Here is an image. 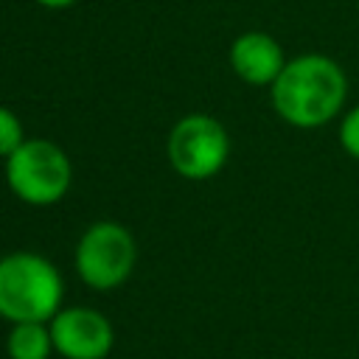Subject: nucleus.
<instances>
[{"mask_svg":"<svg viewBox=\"0 0 359 359\" xmlns=\"http://www.w3.org/2000/svg\"><path fill=\"white\" fill-rule=\"evenodd\" d=\"M73 264L84 286L95 292L118 289L135 272L137 241L121 222H95L81 233Z\"/></svg>","mask_w":359,"mask_h":359,"instance_id":"20e7f679","label":"nucleus"},{"mask_svg":"<svg viewBox=\"0 0 359 359\" xmlns=\"http://www.w3.org/2000/svg\"><path fill=\"white\" fill-rule=\"evenodd\" d=\"M230 67L250 87H272L286 67L283 45L266 31H244L230 45Z\"/></svg>","mask_w":359,"mask_h":359,"instance_id":"0eeeda50","label":"nucleus"},{"mask_svg":"<svg viewBox=\"0 0 359 359\" xmlns=\"http://www.w3.org/2000/svg\"><path fill=\"white\" fill-rule=\"evenodd\" d=\"M337 143L351 160L359 163V104L348 107L337 121Z\"/></svg>","mask_w":359,"mask_h":359,"instance_id":"1a4fd4ad","label":"nucleus"},{"mask_svg":"<svg viewBox=\"0 0 359 359\" xmlns=\"http://www.w3.org/2000/svg\"><path fill=\"white\" fill-rule=\"evenodd\" d=\"M168 163L182 180H210L230 157V135L224 123L205 112L180 118L168 132Z\"/></svg>","mask_w":359,"mask_h":359,"instance_id":"39448f33","label":"nucleus"},{"mask_svg":"<svg viewBox=\"0 0 359 359\" xmlns=\"http://www.w3.org/2000/svg\"><path fill=\"white\" fill-rule=\"evenodd\" d=\"M48 328L53 351L65 359H107L115 345L112 323L90 306H62Z\"/></svg>","mask_w":359,"mask_h":359,"instance_id":"423d86ee","label":"nucleus"},{"mask_svg":"<svg viewBox=\"0 0 359 359\" xmlns=\"http://www.w3.org/2000/svg\"><path fill=\"white\" fill-rule=\"evenodd\" d=\"M348 93L351 81L345 67L328 53L309 50L286 62L269 87V101L283 123L294 129H320L342 118Z\"/></svg>","mask_w":359,"mask_h":359,"instance_id":"f257e3e1","label":"nucleus"},{"mask_svg":"<svg viewBox=\"0 0 359 359\" xmlns=\"http://www.w3.org/2000/svg\"><path fill=\"white\" fill-rule=\"evenodd\" d=\"M25 140V132H22V121L8 109V107H0V157H11Z\"/></svg>","mask_w":359,"mask_h":359,"instance_id":"9d476101","label":"nucleus"},{"mask_svg":"<svg viewBox=\"0 0 359 359\" xmlns=\"http://www.w3.org/2000/svg\"><path fill=\"white\" fill-rule=\"evenodd\" d=\"M62 275L39 252H8L0 258V317L17 323H50L62 309Z\"/></svg>","mask_w":359,"mask_h":359,"instance_id":"f03ea898","label":"nucleus"},{"mask_svg":"<svg viewBox=\"0 0 359 359\" xmlns=\"http://www.w3.org/2000/svg\"><path fill=\"white\" fill-rule=\"evenodd\" d=\"M8 359H50L53 337L48 323H17L6 337Z\"/></svg>","mask_w":359,"mask_h":359,"instance_id":"6e6552de","label":"nucleus"},{"mask_svg":"<svg viewBox=\"0 0 359 359\" xmlns=\"http://www.w3.org/2000/svg\"><path fill=\"white\" fill-rule=\"evenodd\" d=\"M6 182L20 202L48 208L70 191L73 165L65 149L53 140L25 137L22 146L6 157Z\"/></svg>","mask_w":359,"mask_h":359,"instance_id":"7ed1b4c3","label":"nucleus"},{"mask_svg":"<svg viewBox=\"0 0 359 359\" xmlns=\"http://www.w3.org/2000/svg\"><path fill=\"white\" fill-rule=\"evenodd\" d=\"M36 3L45 6V8H67V6H73L79 0H36Z\"/></svg>","mask_w":359,"mask_h":359,"instance_id":"9b49d317","label":"nucleus"}]
</instances>
